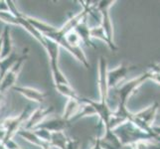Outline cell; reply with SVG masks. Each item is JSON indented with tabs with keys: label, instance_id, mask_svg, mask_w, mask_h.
Wrapping results in <instances>:
<instances>
[{
	"label": "cell",
	"instance_id": "obj_28",
	"mask_svg": "<svg viewBox=\"0 0 160 149\" xmlns=\"http://www.w3.org/2000/svg\"><path fill=\"white\" fill-rule=\"evenodd\" d=\"M18 149H21V148H18Z\"/></svg>",
	"mask_w": 160,
	"mask_h": 149
},
{
	"label": "cell",
	"instance_id": "obj_20",
	"mask_svg": "<svg viewBox=\"0 0 160 149\" xmlns=\"http://www.w3.org/2000/svg\"><path fill=\"white\" fill-rule=\"evenodd\" d=\"M0 20L8 26H19L18 18L10 11H0Z\"/></svg>",
	"mask_w": 160,
	"mask_h": 149
},
{
	"label": "cell",
	"instance_id": "obj_1",
	"mask_svg": "<svg viewBox=\"0 0 160 149\" xmlns=\"http://www.w3.org/2000/svg\"><path fill=\"white\" fill-rule=\"evenodd\" d=\"M114 133L118 135L122 145H133L139 141L144 140H154L160 142V136L156 133H148L136 127L129 121L121 124L118 127L113 129Z\"/></svg>",
	"mask_w": 160,
	"mask_h": 149
},
{
	"label": "cell",
	"instance_id": "obj_3",
	"mask_svg": "<svg viewBox=\"0 0 160 149\" xmlns=\"http://www.w3.org/2000/svg\"><path fill=\"white\" fill-rule=\"evenodd\" d=\"M32 112L33 110H31V107L28 106L25 109H23V112H22L20 114H18L17 117H8L3 121L1 125L6 129V138H5L4 143L10 139H12L13 136L15 134H17V132L21 128H23V125L25 124L27 119H28V117H30Z\"/></svg>",
	"mask_w": 160,
	"mask_h": 149
},
{
	"label": "cell",
	"instance_id": "obj_24",
	"mask_svg": "<svg viewBox=\"0 0 160 149\" xmlns=\"http://www.w3.org/2000/svg\"><path fill=\"white\" fill-rule=\"evenodd\" d=\"M0 11H9L6 1H0Z\"/></svg>",
	"mask_w": 160,
	"mask_h": 149
},
{
	"label": "cell",
	"instance_id": "obj_4",
	"mask_svg": "<svg viewBox=\"0 0 160 149\" xmlns=\"http://www.w3.org/2000/svg\"><path fill=\"white\" fill-rule=\"evenodd\" d=\"M114 3L115 1H112V0H102V1L97 2V9L100 11L102 15V21L100 26L103 29L108 41L113 45H115L113 42V26L109 15V10Z\"/></svg>",
	"mask_w": 160,
	"mask_h": 149
},
{
	"label": "cell",
	"instance_id": "obj_10",
	"mask_svg": "<svg viewBox=\"0 0 160 149\" xmlns=\"http://www.w3.org/2000/svg\"><path fill=\"white\" fill-rule=\"evenodd\" d=\"M70 122L61 117H53V118H47L36 128H42L48 130L50 132H61L64 131L67 127H69Z\"/></svg>",
	"mask_w": 160,
	"mask_h": 149
},
{
	"label": "cell",
	"instance_id": "obj_27",
	"mask_svg": "<svg viewBox=\"0 0 160 149\" xmlns=\"http://www.w3.org/2000/svg\"><path fill=\"white\" fill-rule=\"evenodd\" d=\"M155 65H156V66H157V67H159V68H160V62H159V63H158V64H155Z\"/></svg>",
	"mask_w": 160,
	"mask_h": 149
},
{
	"label": "cell",
	"instance_id": "obj_12",
	"mask_svg": "<svg viewBox=\"0 0 160 149\" xmlns=\"http://www.w3.org/2000/svg\"><path fill=\"white\" fill-rule=\"evenodd\" d=\"M88 16L86 18H84L81 23L77 26V28L75 29V31L78 33L82 43L85 44L86 46L91 47V48H95V45L92 41V37H91V28L89 27V20H88Z\"/></svg>",
	"mask_w": 160,
	"mask_h": 149
},
{
	"label": "cell",
	"instance_id": "obj_17",
	"mask_svg": "<svg viewBox=\"0 0 160 149\" xmlns=\"http://www.w3.org/2000/svg\"><path fill=\"white\" fill-rule=\"evenodd\" d=\"M69 137L65 134L64 131L61 132H52L50 145L56 149H66L69 141Z\"/></svg>",
	"mask_w": 160,
	"mask_h": 149
},
{
	"label": "cell",
	"instance_id": "obj_23",
	"mask_svg": "<svg viewBox=\"0 0 160 149\" xmlns=\"http://www.w3.org/2000/svg\"><path fill=\"white\" fill-rule=\"evenodd\" d=\"M92 149H103L102 146L101 145V141H100V137H96V139L93 140L92 143Z\"/></svg>",
	"mask_w": 160,
	"mask_h": 149
},
{
	"label": "cell",
	"instance_id": "obj_7",
	"mask_svg": "<svg viewBox=\"0 0 160 149\" xmlns=\"http://www.w3.org/2000/svg\"><path fill=\"white\" fill-rule=\"evenodd\" d=\"M55 112V108L53 106L50 107H40L33 110L30 117L27 119L25 124L23 125V128L27 130H33L38 127L44 120L47 119L50 115Z\"/></svg>",
	"mask_w": 160,
	"mask_h": 149
},
{
	"label": "cell",
	"instance_id": "obj_26",
	"mask_svg": "<svg viewBox=\"0 0 160 149\" xmlns=\"http://www.w3.org/2000/svg\"><path fill=\"white\" fill-rule=\"evenodd\" d=\"M1 50H2V38L0 36V56H1Z\"/></svg>",
	"mask_w": 160,
	"mask_h": 149
},
{
	"label": "cell",
	"instance_id": "obj_16",
	"mask_svg": "<svg viewBox=\"0 0 160 149\" xmlns=\"http://www.w3.org/2000/svg\"><path fill=\"white\" fill-rule=\"evenodd\" d=\"M17 135L21 136L22 138H24L25 140H27L28 142L32 143L33 145L39 146L41 148H43L46 144H48L47 142H44L42 139H40L33 130H27V129H24V128H21L17 132Z\"/></svg>",
	"mask_w": 160,
	"mask_h": 149
},
{
	"label": "cell",
	"instance_id": "obj_14",
	"mask_svg": "<svg viewBox=\"0 0 160 149\" xmlns=\"http://www.w3.org/2000/svg\"><path fill=\"white\" fill-rule=\"evenodd\" d=\"M82 102L81 101V98L80 99H68L62 117L71 123L72 119L79 113L80 109L82 107Z\"/></svg>",
	"mask_w": 160,
	"mask_h": 149
},
{
	"label": "cell",
	"instance_id": "obj_19",
	"mask_svg": "<svg viewBox=\"0 0 160 149\" xmlns=\"http://www.w3.org/2000/svg\"><path fill=\"white\" fill-rule=\"evenodd\" d=\"M55 89L57 90L59 93H61L65 97H67L68 99H80L81 97L78 95L72 86L69 85H61V86H55Z\"/></svg>",
	"mask_w": 160,
	"mask_h": 149
},
{
	"label": "cell",
	"instance_id": "obj_18",
	"mask_svg": "<svg viewBox=\"0 0 160 149\" xmlns=\"http://www.w3.org/2000/svg\"><path fill=\"white\" fill-rule=\"evenodd\" d=\"M91 37H92V39H93V38H97V39H100V40L103 41L108 45V47L109 48L110 51L114 52V51H117V50H118L117 45H113V44H112L108 41V37L106 35V33H104L103 29L102 28L100 25L91 28Z\"/></svg>",
	"mask_w": 160,
	"mask_h": 149
},
{
	"label": "cell",
	"instance_id": "obj_9",
	"mask_svg": "<svg viewBox=\"0 0 160 149\" xmlns=\"http://www.w3.org/2000/svg\"><path fill=\"white\" fill-rule=\"evenodd\" d=\"M16 92L20 93L25 98L29 99L31 102H34L37 103H43L47 97V93L43 91H39L37 89L31 87H24V86H15L12 87Z\"/></svg>",
	"mask_w": 160,
	"mask_h": 149
},
{
	"label": "cell",
	"instance_id": "obj_22",
	"mask_svg": "<svg viewBox=\"0 0 160 149\" xmlns=\"http://www.w3.org/2000/svg\"><path fill=\"white\" fill-rule=\"evenodd\" d=\"M5 106H6V98H5L4 92L0 91V112H3V109L5 108Z\"/></svg>",
	"mask_w": 160,
	"mask_h": 149
},
{
	"label": "cell",
	"instance_id": "obj_13",
	"mask_svg": "<svg viewBox=\"0 0 160 149\" xmlns=\"http://www.w3.org/2000/svg\"><path fill=\"white\" fill-rule=\"evenodd\" d=\"M2 38V50H1V56H0V60H3L5 58L9 57L13 51V42L12 38H11V30L10 26L6 25L4 27L3 32L1 34Z\"/></svg>",
	"mask_w": 160,
	"mask_h": 149
},
{
	"label": "cell",
	"instance_id": "obj_5",
	"mask_svg": "<svg viewBox=\"0 0 160 149\" xmlns=\"http://www.w3.org/2000/svg\"><path fill=\"white\" fill-rule=\"evenodd\" d=\"M27 58H28V49L26 48L24 49V51L20 56L19 60L17 61V63L7 72L6 75L2 79V81L0 82V91L2 92H5L7 90L12 89L13 87H15V82L18 79L22 66H23V63L27 60Z\"/></svg>",
	"mask_w": 160,
	"mask_h": 149
},
{
	"label": "cell",
	"instance_id": "obj_21",
	"mask_svg": "<svg viewBox=\"0 0 160 149\" xmlns=\"http://www.w3.org/2000/svg\"><path fill=\"white\" fill-rule=\"evenodd\" d=\"M80 140L78 139H72L70 138L68 141V144L66 149H80Z\"/></svg>",
	"mask_w": 160,
	"mask_h": 149
},
{
	"label": "cell",
	"instance_id": "obj_25",
	"mask_svg": "<svg viewBox=\"0 0 160 149\" xmlns=\"http://www.w3.org/2000/svg\"><path fill=\"white\" fill-rule=\"evenodd\" d=\"M121 149H133V145H123Z\"/></svg>",
	"mask_w": 160,
	"mask_h": 149
},
{
	"label": "cell",
	"instance_id": "obj_11",
	"mask_svg": "<svg viewBox=\"0 0 160 149\" xmlns=\"http://www.w3.org/2000/svg\"><path fill=\"white\" fill-rule=\"evenodd\" d=\"M25 18L27 19V21L29 22V23L34 27V28L39 32L41 33V34L43 36L45 37H49L50 35H52L53 33L57 30L56 27H54L50 24L46 23V22H44L42 20H39L37 18H34L32 17V16H28V15H25Z\"/></svg>",
	"mask_w": 160,
	"mask_h": 149
},
{
	"label": "cell",
	"instance_id": "obj_15",
	"mask_svg": "<svg viewBox=\"0 0 160 149\" xmlns=\"http://www.w3.org/2000/svg\"><path fill=\"white\" fill-rule=\"evenodd\" d=\"M21 55H18L17 52H13L9 57L5 58L3 60H0V82L2 81L4 76L6 75L7 72L17 63Z\"/></svg>",
	"mask_w": 160,
	"mask_h": 149
},
{
	"label": "cell",
	"instance_id": "obj_8",
	"mask_svg": "<svg viewBox=\"0 0 160 149\" xmlns=\"http://www.w3.org/2000/svg\"><path fill=\"white\" fill-rule=\"evenodd\" d=\"M135 66H128L125 64H121L118 67L114 68L108 72V87L109 91L115 90L119 87L120 82L122 81L126 75L132 70H134Z\"/></svg>",
	"mask_w": 160,
	"mask_h": 149
},
{
	"label": "cell",
	"instance_id": "obj_2",
	"mask_svg": "<svg viewBox=\"0 0 160 149\" xmlns=\"http://www.w3.org/2000/svg\"><path fill=\"white\" fill-rule=\"evenodd\" d=\"M159 109V103L154 102L152 104L148 106L144 109L140 110L138 112H131L129 115L128 121L131 122L136 127L141 130L148 132V133H155L153 131L154 120L156 118V114Z\"/></svg>",
	"mask_w": 160,
	"mask_h": 149
},
{
	"label": "cell",
	"instance_id": "obj_6",
	"mask_svg": "<svg viewBox=\"0 0 160 149\" xmlns=\"http://www.w3.org/2000/svg\"><path fill=\"white\" fill-rule=\"evenodd\" d=\"M108 61L103 56L98 60V85L100 91V102L103 104H109V87L108 82Z\"/></svg>",
	"mask_w": 160,
	"mask_h": 149
}]
</instances>
